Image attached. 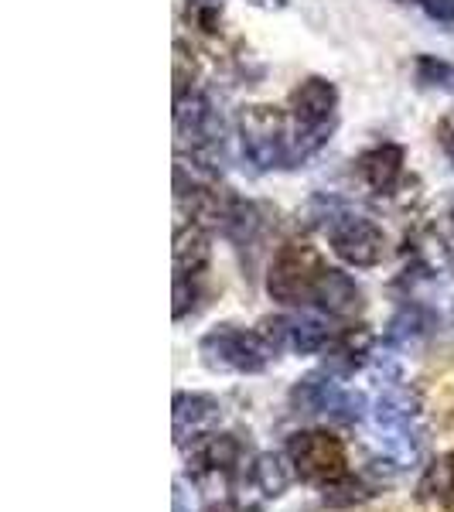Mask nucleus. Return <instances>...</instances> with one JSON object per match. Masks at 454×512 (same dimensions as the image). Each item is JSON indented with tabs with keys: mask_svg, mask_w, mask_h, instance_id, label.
<instances>
[{
	"mask_svg": "<svg viewBox=\"0 0 454 512\" xmlns=\"http://www.w3.org/2000/svg\"><path fill=\"white\" fill-rule=\"evenodd\" d=\"M311 222L325 229L328 246L349 267H376L386 256V233L373 219L352 212L338 198H315L311 202Z\"/></svg>",
	"mask_w": 454,
	"mask_h": 512,
	"instance_id": "1",
	"label": "nucleus"
},
{
	"mask_svg": "<svg viewBox=\"0 0 454 512\" xmlns=\"http://www.w3.org/2000/svg\"><path fill=\"white\" fill-rule=\"evenodd\" d=\"M441 147H444V154H448V161L454 164V120H448L441 127Z\"/></svg>",
	"mask_w": 454,
	"mask_h": 512,
	"instance_id": "26",
	"label": "nucleus"
},
{
	"mask_svg": "<svg viewBox=\"0 0 454 512\" xmlns=\"http://www.w3.org/2000/svg\"><path fill=\"white\" fill-rule=\"evenodd\" d=\"M253 4H257V7H270V11H274V7H284L287 0H253Z\"/></svg>",
	"mask_w": 454,
	"mask_h": 512,
	"instance_id": "29",
	"label": "nucleus"
},
{
	"mask_svg": "<svg viewBox=\"0 0 454 512\" xmlns=\"http://www.w3.org/2000/svg\"><path fill=\"white\" fill-rule=\"evenodd\" d=\"M287 403L301 417H325V420H338V424H359L369 410L366 396L342 386L338 376H332L328 369H318V373L297 379L291 393H287Z\"/></svg>",
	"mask_w": 454,
	"mask_h": 512,
	"instance_id": "5",
	"label": "nucleus"
},
{
	"mask_svg": "<svg viewBox=\"0 0 454 512\" xmlns=\"http://www.w3.org/2000/svg\"><path fill=\"white\" fill-rule=\"evenodd\" d=\"M414 79L420 89H434V93L454 96V62L437 59V55H417L414 59Z\"/></svg>",
	"mask_w": 454,
	"mask_h": 512,
	"instance_id": "19",
	"label": "nucleus"
},
{
	"mask_svg": "<svg viewBox=\"0 0 454 512\" xmlns=\"http://www.w3.org/2000/svg\"><path fill=\"white\" fill-rule=\"evenodd\" d=\"M239 140L243 154L257 171L291 168V137H287V117L277 106L253 103L239 113Z\"/></svg>",
	"mask_w": 454,
	"mask_h": 512,
	"instance_id": "7",
	"label": "nucleus"
},
{
	"mask_svg": "<svg viewBox=\"0 0 454 512\" xmlns=\"http://www.w3.org/2000/svg\"><path fill=\"white\" fill-rule=\"evenodd\" d=\"M171 417H175V444L188 448V444H198L222 424V403L212 393L178 390L175 403H171Z\"/></svg>",
	"mask_w": 454,
	"mask_h": 512,
	"instance_id": "10",
	"label": "nucleus"
},
{
	"mask_svg": "<svg viewBox=\"0 0 454 512\" xmlns=\"http://www.w3.org/2000/svg\"><path fill=\"white\" fill-rule=\"evenodd\" d=\"M284 454L304 485L328 489V485L342 482L349 475V448L328 427H308V431L291 434L284 444Z\"/></svg>",
	"mask_w": 454,
	"mask_h": 512,
	"instance_id": "4",
	"label": "nucleus"
},
{
	"mask_svg": "<svg viewBox=\"0 0 454 512\" xmlns=\"http://www.w3.org/2000/svg\"><path fill=\"white\" fill-rule=\"evenodd\" d=\"M202 297V277H175V321L195 315Z\"/></svg>",
	"mask_w": 454,
	"mask_h": 512,
	"instance_id": "22",
	"label": "nucleus"
},
{
	"mask_svg": "<svg viewBox=\"0 0 454 512\" xmlns=\"http://www.w3.org/2000/svg\"><path fill=\"white\" fill-rule=\"evenodd\" d=\"M219 226H222V233L229 236V243H233L239 253L260 250L263 236H267V229H270V209H267V205H260V202L229 198Z\"/></svg>",
	"mask_w": 454,
	"mask_h": 512,
	"instance_id": "14",
	"label": "nucleus"
},
{
	"mask_svg": "<svg viewBox=\"0 0 454 512\" xmlns=\"http://www.w3.org/2000/svg\"><path fill=\"white\" fill-rule=\"evenodd\" d=\"M185 18L188 24H195L198 31H205V35H216L222 24V4L219 0H188Z\"/></svg>",
	"mask_w": 454,
	"mask_h": 512,
	"instance_id": "21",
	"label": "nucleus"
},
{
	"mask_svg": "<svg viewBox=\"0 0 454 512\" xmlns=\"http://www.w3.org/2000/svg\"><path fill=\"white\" fill-rule=\"evenodd\" d=\"M424 14L437 24H454V0H420Z\"/></svg>",
	"mask_w": 454,
	"mask_h": 512,
	"instance_id": "24",
	"label": "nucleus"
},
{
	"mask_svg": "<svg viewBox=\"0 0 454 512\" xmlns=\"http://www.w3.org/2000/svg\"><path fill=\"white\" fill-rule=\"evenodd\" d=\"M400 4H410V0H400Z\"/></svg>",
	"mask_w": 454,
	"mask_h": 512,
	"instance_id": "30",
	"label": "nucleus"
},
{
	"mask_svg": "<svg viewBox=\"0 0 454 512\" xmlns=\"http://www.w3.org/2000/svg\"><path fill=\"white\" fill-rule=\"evenodd\" d=\"M205 512H263L260 506H246V502H236V499H219L212 502Z\"/></svg>",
	"mask_w": 454,
	"mask_h": 512,
	"instance_id": "25",
	"label": "nucleus"
},
{
	"mask_svg": "<svg viewBox=\"0 0 454 512\" xmlns=\"http://www.w3.org/2000/svg\"><path fill=\"white\" fill-rule=\"evenodd\" d=\"M287 454H277V451H263L253 458L250 465V482L267 495V499H280L287 489H291V475L294 468H287Z\"/></svg>",
	"mask_w": 454,
	"mask_h": 512,
	"instance_id": "18",
	"label": "nucleus"
},
{
	"mask_svg": "<svg viewBox=\"0 0 454 512\" xmlns=\"http://www.w3.org/2000/svg\"><path fill=\"white\" fill-rule=\"evenodd\" d=\"M437 506H441L444 512H454V489H448L441 495V499H437Z\"/></svg>",
	"mask_w": 454,
	"mask_h": 512,
	"instance_id": "28",
	"label": "nucleus"
},
{
	"mask_svg": "<svg viewBox=\"0 0 454 512\" xmlns=\"http://www.w3.org/2000/svg\"><path fill=\"white\" fill-rule=\"evenodd\" d=\"M434 328H437L434 308H427V304L410 301L407 297V301L400 304V311L390 318V325H386L383 342H386V349H393V352H407V349H414V345L424 342Z\"/></svg>",
	"mask_w": 454,
	"mask_h": 512,
	"instance_id": "15",
	"label": "nucleus"
},
{
	"mask_svg": "<svg viewBox=\"0 0 454 512\" xmlns=\"http://www.w3.org/2000/svg\"><path fill=\"white\" fill-rule=\"evenodd\" d=\"M434 233H437V239H441V250H444V256H448L451 274H454V209L441 222H437Z\"/></svg>",
	"mask_w": 454,
	"mask_h": 512,
	"instance_id": "23",
	"label": "nucleus"
},
{
	"mask_svg": "<svg viewBox=\"0 0 454 512\" xmlns=\"http://www.w3.org/2000/svg\"><path fill=\"white\" fill-rule=\"evenodd\" d=\"M448 489H454V448L444 454V458H437L427 465L424 478L417 482V499L420 502H437Z\"/></svg>",
	"mask_w": 454,
	"mask_h": 512,
	"instance_id": "20",
	"label": "nucleus"
},
{
	"mask_svg": "<svg viewBox=\"0 0 454 512\" xmlns=\"http://www.w3.org/2000/svg\"><path fill=\"white\" fill-rule=\"evenodd\" d=\"M328 263L321 253L308 243H287L270 263L267 274V294L284 308H301V304H315V291L321 284Z\"/></svg>",
	"mask_w": 454,
	"mask_h": 512,
	"instance_id": "6",
	"label": "nucleus"
},
{
	"mask_svg": "<svg viewBox=\"0 0 454 512\" xmlns=\"http://www.w3.org/2000/svg\"><path fill=\"white\" fill-rule=\"evenodd\" d=\"M175 512H195V509H188V492L181 482H175Z\"/></svg>",
	"mask_w": 454,
	"mask_h": 512,
	"instance_id": "27",
	"label": "nucleus"
},
{
	"mask_svg": "<svg viewBox=\"0 0 454 512\" xmlns=\"http://www.w3.org/2000/svg\"><path fill=\"white\" fill-rule=\"evenodd\" d=\"M373 345H376V335L369 325H349L342 328V332L332 335V342L325 345V366L332 376L345 379L352 376L356 369H362L369 362V355H373Z\"/></svg>",
	"mask_w": 454,
	"mask_h": 512,
	"instance_id": "12",
	"label": "nucleus"
},
{
	"mask_svg": "<svg viewBox=\"0 0 454 512\" xmlns=\"http://www.w3.org/2000/svg\"><path fill=\"white\" fill-rule=\"evenodd\" d=\"M198 355L212 373H236V376H257L270 366L274 349L260 328H239V325H216L202 335Z\"/></svg>",
	"mask_w": 454,
	"mask_h": 512,
	"instance_id": "3",
	"label": "nucleus"
},
{
	"mask_svg": "<svg viewBox=\"0 0 454 512\" xmlns=\"http://www.w3.org/2000/svg\"><path fill=\"white\" fill-rule=\"evenodd\" d=\"M175 277H202L212 260V243L198 222H178L175 229Z\"/></svg>",
	"mask_w": 454,
	"mask_h": 512,
	"instance_id": "17",
	"label": "nucleus"
},
{
	"mask_svg": "<svg viewBox=\"0 0 454 512\" xmlns=\"http://www.w3.org/2000/svg\"><path fill=\"white\" fill-rule=\"evenodd\" d=\"M403 164H407V154L400 144H376L356 158V175L369 192L393 195L403 181Z\"/></svg>",
	"mask_w": 454,
	"mask_h": 512,
	"instance_id": "13",
	"label": "nucleus"
},
{
	"mask_svg": "<svg viewBox=\"0 0 454 512\" xmlns=\"http://www.w3.org/2000/svg\"><path fill=\"white\" fill-rule=\"evenodd\" d=\"M373 420H376L379 434L407 431V427L424 424V396L410 383H390L379 393V400L373 407Z\"/></svg>",
	"mask_w": 454,
	"mask_h": 512,
	"instance_id": "11",
	"label": "nucleus"
},
{
	"mask_svg": "<svg viewBox=\"0 0 454 512\" xmlns=\"http://www.w3.org/2000/svg\"><path fill=\"white\" fill-rule=\"evenodd\" d=\"M291 117H294V137H291V168L315 158L321 147L332 140L335 117H338V89L332 79L308 76L291 93Z\"/></svg>",
	"mask_w": 454,
	"mask_h": 512,
	"instance_id": "2",
	"label": "nucleus"
},
{
	"mask_svg": "<svg viewBox=\"0 0 454 512\" xmlns=\"http://www.w3.org/2000/svg\"><path fill=\"white\" fill-rule=\"evenodd\" d=\"M315 304L332 318H356L359 311L366 308V294H362V287L345 274V270L325 267L321 284L315 291Z\"/></svg>",
	"mask_w": 454,
	"mask_h": 512,
	"instance_id": "16",
	"label": "nucleus"
},
{
	"mask_svg": "<svg viewBox=\"0 0 454 512\" xmlns=\"http://www.w3.org/2000/svg\"><path fill=\"white\" fill-rule=\"evenodd\" d=\"M243 465H246V448L236 434L212 431L209 437L192 444V451H188V475H192L195 482L233 485L236 475L243 472Z\"/></svg>",
	"mask_w": 454,
	"mask_h": 512,
	"instance_id": "8",
	"label": "nucleus"
},
{
	"mask_svg": "<svg viewBox=\"0 0 454 512\" xmlns=\"http://www.w3.org/2000/svg\"><path fill=\"white\" fill-rule=\"evenodd\" d=\"M260 335L267 338V345L277 352H297V355H315L325 352V345L332 342V328L315 315H294V318H263Z\"/></svg>",
	"mask_w": 454,
	"mask_h": 512,
	"instance_id": "9",
	"label": "nucleus"
}]
</instances>
